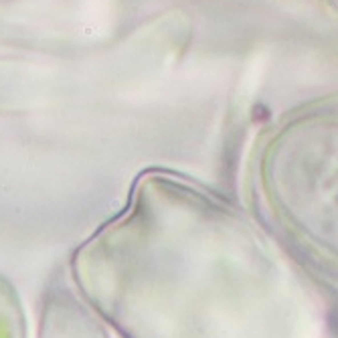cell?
I'll list each match as a JSON object with an SVG mask.
<instances>
[{
    "label": "cell",
    "mask_w": 338,
    "mask_h": 338,
    "mask_svg": "<svg viewBox=\"0 0 338 338\" xmlns=\"http://www.w3.org/2000/svg\"><path fill=\"white\" fill-rule=\"evenodd\" d=\"M71 269L124 338H326L314 289L271 241L166 176H142Z\"/></svg>",
    "instance_id": "cell-1"
},
{
    "label": "cell",
    "mask_w": 338,
    "mask_h": 338,
    "mask_svg": "<svg viewBox=\"0 0 338 338\" xmlns=\"http://www.w3.org/2000/svg\"><path fill=\"white\" fill-rule=\"evenodd\" d=\"M271 202L285 225L304 245L326 265L338 271V176H316L304 170V176L291 172V178H267Z\"/></svg>",
    "instance_id": "cell-2"
},
{
    "label": "cell",
    "mask_w": 338,
    "mask_h": 338,
    "mask_svg": "<svg viewBox=\"0 0 338 338\" xmlns=\"http://www.w3.org/2000/svg\"><path fill=\"white\" fill-rule=\"evenodd\" d=\"M41 338H107L93 314L63 289L49 296L45 306Z\"/></svg>",
    "instance_id": "cell-3"
},
{
    "label": "cell",
    "mask_w": 338,
    "mask_h": 338,
    "mask_svg": "<svg viewBox=\"0 0 338 338\" xmlns=\"http://www.w3.org/2000/svg\"><path fill=\"white\" fill-rule=\"evenodd\" d=\"M25 312L14 285L0 275V338H27Z\"/></svg>",
    "instance_id": "cell-4"
}]
</instances>
